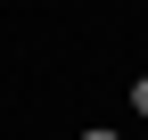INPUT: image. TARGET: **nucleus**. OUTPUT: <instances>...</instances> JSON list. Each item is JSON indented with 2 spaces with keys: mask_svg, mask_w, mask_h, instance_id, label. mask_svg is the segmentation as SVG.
Returning <instances> with one entry per match:
<instances>
[{
  "mask_svg": "<svg viewBox=\"0 0 148 140\" xmlns=\"http://www.w3.org/2000/svg\"><path fill=\"white\" fill-rule=\"evenodd\" d=\"M82 140H115V132H82Z\"/></svg>",
  "mask_w": 148,
  "mask_h": 140,
  "instance_id": "nucleus-2",
  "label": "nucleus"
},
{
  "mask_svg": "<svg viewBox=\"0 0 148 140\" xmlns=\"http://www.w3.org/2000/svg\"><path fill=\"white\" fill-rule=\"evenodd\" d=\"M132 107H140V115H148V74H140V82H132Z\"/></svg>",
  "mask_w": 148,
  "mask_h": 140,
  "instance_id": "nucleus-1",
  "label": "nucleus"
}]
</instances>
